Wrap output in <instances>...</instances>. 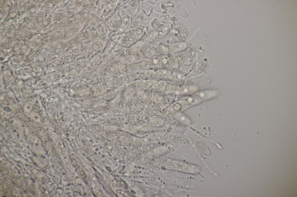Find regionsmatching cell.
<instances>
[{
  "label": "cell",
  "mask_w": 297,
  "mask_h": 197,
  "mask_svg": "<svg viewBox=\"0 0 297 197\" xmlns=\"http://www.w3.org/2000/svg\"><path fill=\"white\" fill-rule=\"evenodd\" d=\"M176 58L179 63L185 65H191L193 62L191 58L182 53L178 54L176 57Z\"/></svg>",
  "instance_id": "6da1fadb"
},
{
  "label": "cell",
  "mask_w": 297,
  "mask_h": 197,
  "mask_svg": "<svg viewBox=\"0 0 297 197\" xmlns=\"http://www.w3.org/2000/svg\"><path fill=\"white\" fill-rule=\"evenodd\" d=\"M187 47V44L186 43L178 42L171 44L169 48L172 52H176L183 50Z\"/></svg>",
  "instance_id": "7a4b0ae2"
},
{
  "label": "cell",
  "mask_w": 297,
  "mask_h": 197,
  "mask_svg": "<svg viewBox=\"0 0 297 197\" xmlns=\"http://www.w3.org/2000/svg\"><path fill=\"white\" fill-rule=\"evenodd\" d=\"M109 69L106 65H98L93 67L91 71L95 74L104 75L108 72Z\"/></svg>",
  "instance_id": "3957f363"
},
{
  "label": "cell",
  "mask_w": 297,
  "mask_h": 197,
  "mask_svg": "<svg viewBox=\"0 0 297 197\" xmlns=\"http://www.w3.org/2000/svg\"><path fill=\"white\" fill-rule=\"evenodd\" d=\"M90 96H97L100 95L103 91L102 87L99 85L92 86L87 89Z\"/></svg>",
  "instance_id": "277c9868"
},
{
  "label": "cell",
  "mask_w": 297,
  "mask_h": 197,
  "mask_svg": "<svg viewBox=\"0 0 297 197\" xmlns=\"http://www.w3.org/2000/svg\"><path fill=\"white\" fill-rule=\"evenodd\" d=\"M195 144L197 148L202 153L207 155L210 154L211 152L209 148L203 142L198 140L196 141Z\"/></svg>",
  "instance_id": "5b68a950"
},
{
  "label": "cell",
  "mask_w": 297,
  "mask_h": 197,
  "mask_svg": "<svg viewBox=\"0 0 297 197\" xmlns=\"http://www.w3.org/2000/svg\"><path fill=\"white\" fill-rule=\"evenodd\" d=\"M103 81V78L101 77H93L87 80L86 82L88 86H93L99 85Z\"/></svg>",
  "instance_id": "8992f818"
},
{
  "label": "cell",
  "mask_w": 297,
  "mask_h": 197,
  "mask_svg": "<svg viewBox=\"0 0 297 197\" xmlns=\"http://www.w3.org/2000/svg\"><path fill=\"white\" fill-rule=\"evenodd\" d=\"M87 86L86 82L84 81H79L74 85L71 89L73 92H76L86 90Z\"/></svg>",
  "instance_id": "52a82bcc"
},
{
  "label": "cell",
  "mask_w": 297,
  "mask_h": 197,
  "mask_svg": "<svg viewBox=\"0 0 297 197\" xmlns=\"http://www.w3.org/2000/svg\"><path fill=\"white\" fill-rule=\"evenodd\" d=\"M122 81L119 79H114L109 80L107 82V86L110 89H115L119 87L122 84Z\"/></svg>",
  "instance_id": "ba28073f"
},
{
  "label": "cell",
  "mask_w": 297,
  "mask_h": 197,
  "mask_svg": "<svg viewBox=\"0 0 297 197\" xmlns=\"http://www.w3.org/2000/svg\"><path fill=\"white\" fill-rule=\"evenodd\" d=\"M189 34V30L187 28H183L180 31L177 36L178 40L180 42H185L187 39Z\"/></svg>",
  "instance_id": "9c48e42d"
},
{
  "label": "cell",
  "mask_w": 297,
  "mask_h": 197,
  "mask_svg": "<svg viewBox=\"0 0 297 197\" xmlns=\"http://www.w3.org/2000/svg\"><path fill=\"white\" fill-rule=\"evenodd\" d=\"M101 101L100 98L97 96H92L84 100L83 103L86 105H90L97 104Z\"/></svg>",
  "instance_id": "30bf717a"
},
{
  "label": "cell",
  "mask_w": 297,
  "mask_h": 197,
  "mask_svg": "<svg viewBox=\"0 0 297 197\" xmlns=\"http://www.w3.org/2000/svg\"><path fill=\"white\" fill-rule=\"evenodd\" d=\"M89 96L87 90H84L80 91L75 92L73 95V97L77 99H81L86 98Z\"/></svg>",
  "instance_id": "8fae6325"
},
{
  "label": "cell",
  "mask_w": 297,
  "mask_h": 197,
  "mask_svg": "<svg viewBox=\"0 0 297 197\" xmlns=\"http://www.w3.org/2000/svg\"><path fill=\"white\" fill-rule=\"evenodd\" d=\"M61 76L59 74H55L48 75L44 78L45 82L52 83L59 81L61 78Z\"/></svg>",
  "instance_id": "7c38bea8"
},
{
  "label": "cell",
  "mask_w": 297,
  "mask_h": 197,
  "mask_svg": "<svg viewBox=\"0 0 297 197\" xmlns=\"http://www.w3.org/2000/svg\"><path fill=\"white\" fill-rule=\"evenodd\" d=\"M88 64V60L84 59L76 62L74 66L78 69H83L86 67Z\"/></svg>",
  "instance_id": "4fadbf2b"
},
{
  "label": "cell",
  "mask_w": 297,
  "mask_h": 197,
  "mask_svg": "<svg viewBox=\"0 0 297 197\" xmlns=\"http://www.w3.org/2000/svg\"><path fill=\"white\" fill-rule=\"evenodd\" d=\"M95 73L91 71L83 72L79 75V77L82 79L88 80L93 77Z\"/></svg>",
  "instance_id": "5bb4252c"
},
{
  "label": "cell",
  "mask_w": 297,
  "mask_h": 197,
  "mask_svg": "<svg viewBox=\"0 0 297 197\" xmlns=\"http://www.w3.org/2000/svg\"><path fill=\"white\" fill-rule=\"evenodd\" d=\"M117 92L116 91H111L104 94L102 98L105 100L108 101L113 99L116 96Z\"/></svg>",
  "instance_id": "9a60e30c"
},
{
  "label": "cell",
  "mask_w": 297,
  "mask_h": 197,
  "mask_svg": "<svg viewBox=\"0 0 297 197\" xmlns=\"http://www.w3.org/2000/svg\"><path fill=\"white\" fill-rule=\"evenodd\" d=\"M91 129L94 131L98 133H102L105 130V129L102 125L96 124L93 123L90 125Z\"/></svg>",
  "instance_id": "2e32d148"
},
{
  "label": "cell",
  "mask_w": 297,
  "mask_h": 197,
  "mask_svg": "<svg viewBox=\"0 0 297 197\" xmlns=\"http://www.w3.org/2000/svg\"><path fill=\"white\" fill-rule=\"evenodd\" d=\"M116 135L115 131L112 130H108L105 131L103 134L104 137L106 139L111 140L114 138Z\"/></svg>",
  "instance_id": "e0dca14e"
},
{
  "label": "cell",
  "mask_w": 297,
  "mask_h": 197,
  "mask_svg": "<svg viewBox=\"0 0 297 197\" xmlns=\"http://www.w3.org/2000/svg\"><path fill=\"white\" fill-rule=\"evenodd\" d=\"M75 67L73 65H70L63 68L60 71V74L62 75H66L72 72L75 69Z\"/></svg>",
  "instance_id": "ac0fdd59"
},
{
  "label": "cell",
  "mask_w": 297,
  "mask_h": 197,
  "mask_svg": "<svg viewBox=\"0 0 297 197\" xmlns=\"http://www.w3.org/2000/svg\"><path fill=\"white\" fill-rule=\"evenodd\" d=\"M84 148L88 154L90 155L93 153L92 150L88 143L86 140L82 141Z\"/></svg>",
  "instance_id": "d6986e66"
},
{
  "label": "cell",
  "mask_w": 297,
  "mask_h": 197,
  "mask_svg": "<svg viewBox=\"0 0 297 197\" xmlns=\"http://www.w3.org/2000/svg\"><path fill=\"white\" fill-rule=\"evenodd\" d=\"M57 127H58L59 130L64 132H67L69 129L68 126L65 123L61 122L58 123L57 125Z\"/></svg>",
  "instance_id": "ffe728a7"
},
{
  "label": "cell",
  "mask_w": 297,
  "mask_h": 197,
  "mask_svg": "<svg viewBox=\"0 0 297 197\" xmlns=\"http://www.w3.org/2000/svg\"><path fill=\"white\" fill-rule=\"evenodd\" d=\"M109 107L108 105H100L96 107L94 109V110L96 112L100 111H105L108 110Z\"/></svg>",
  "instance_id": "44dd1931"
},
{
  "label": "cell",
  "mask_w": 297,
  "mask_h": 197,
  "mask_svg": "<svg viewBox=\"0 0 297 197\" xmlns=\"http://www.w3.org/2000/svg\"><path fill=\"white\" fill-rule=\"evenodd\" d=\"M32 109L37 114L40 116L42 114V110L40 106L36 104L33 106Z\"/></svg>",
  "instance_id": "7402d4cb"
},
{
  "label": "cell",
  "mask_w": 297,
  "mask_h": 197,
  "mask_svg": "<svg viewBox=\"0 0 297 197\" xmlns=\"http://www.w3.org/2000/svg\"><path fill=\"white\" fill-rule=\"evenodd\" d=\"M106 65L109 68H113L119 66V63L116 61H112L107 62Z\"/></svg>",
  "instance_id": "603a6c76"
},
{
  "label": "cell",
  "mask_w": 297,
  "mask_h": 197,
  "mask_svg": "<svg viewBox=\"0 0 297 197\" xmlns=\"http://www.w3.org/2000/svg\"><path fill=\"white\" fill-rule=\"evenodd\" d=\"M44 118V121L46 124L50 125H55V122L53 119L49 117H46Z\"/></svg>",
  "instance_id": "cb8c5ba5"
},
{
  "label": "cell",
  "mask_w": 297,
  "mask_h": 197,
  "mask_svg": "<svg viewBox=\"0 0 297 197\" xmlns=\"http://www.w3.org/2000/svg\"><path fill=\"white\" fill-rule=\"evenodd\" d=\"M102 57L103 56L101 54L96 56L92 60V63L93 64L96 63L97 62L101 60Z\"/></svg>",
  "instance_id": "d4e9b609"
},
{
  "label": "cell",
  "mask_w": 297,
  "mask_h": 197,
  "mask_svg": "<svg viewBox=\"0 0 297 197\" xmlns=\"http://www.w3.org/2000/svg\"><path fill=\"white\" fill-rule=\"evenodd\" d=\"M93 159V162L96 166H101V161L99 158L97 157H94Z\"/></svg>",
  "instance_id": "484cf974"
}]
</instances>
